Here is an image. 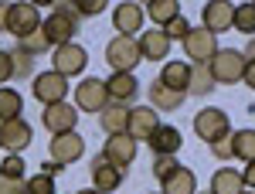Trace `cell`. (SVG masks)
<instances>
[{
	"label": "cell",
	"mask_w": 255,
	"mask_h": 194,
	"mask_svg": "<svg viewBox=\"0 0 255 194\" xmlns=\"http://www.w3.org/2000/svg\"><path fill=\"white\" fill-rule=\"evenodd\" d=\"M44 34H48V41L58 48V44H72L75 41V34H79V14L75 10H65V7H55L48 17H44Z\"/></svg>",
	"instance_id": "3"
},
{
	"label": "cell",
	"mask_w": 255,
	"mask_h": 194,
	"mask_svg": "<svg viewBox=\"0 0 255 194\" xmlns=\"http://www.w3.org/2000/svg\"><path fill=\"white\" fill-rule=\"evenodd\" d=\"M31 3H34L38 10H41V7H51V10H55V3H58V0H31Z\"/></svg>",
	"instance_id": "46"
},
{
	"label": "cell",
	"mask_w": 255,
	"mask_h": 194,
	"mask_svg": "<svg viewBox=\"0 0 255 194\" xmlns=\"http://www.w3.org/2000/svg\"><path fill=\"white\" fill-rule=\"evenodd\" d=\"M232 17H235V3L232 0H208L201 7V24L211 31V34H221L232 27Z\"/></svg>",
	"instance_id": "13"
},
{
	"label": "cell",
	"mask_w": 255,
	"mask_h": 194,
	"mask_svg": "<svg viewBox=\"0 0 255 194\" xmlns=\"http://www.w3.org/2000/svg\"><path fill=\"white\" fill-rule=\"evenodd\" d=\"M75 194H102V191H96V188H85V191H75Z\"/></svg>",
	"instance_id": "47"
},
{
	"label": "cell",
	"mask_w": 255,
	"mask_h": 194,
	"mask_svg": "<svg viewBox=\"0 0 255 194\" xmlns=\"http://www.w3.org/2000/svg\"><path fill=\"white\" fill-rule=\"evenodd\" d=\"M146 147L153 150V157H177V150L184 147V136H180L177 126H163L160 123L157 130H153V136L146 140Z\"/></svg>",
	"instance_id": "19"
},
{
	"label": "cell",
	"mask_w": 255,
	"mask_h": 194,
	"mask_svg": "<svg viewBox=\"0 0 255 194\" xmlns=\"http://www.w3.org/2000/svg\"><path fill=\"white\" fill-rule=\"evenodd\" d=\"M242 194H255V191H249V188H245V191H242Z\"/></svg>",
	"instance_id": "48"
},
{
	"label": "cell",
	"mask_w": 255,
	"mask_h": 194,
	"mask_svg": "<svg viewBox=\"0 0 255 194\" xmlns=\"http://www.w3.org/2000/svg\"><path fill=\"white\" fill-rule=\"evenodd\" d=\"M41 24V14L38 7L31 3V0H24V3H10V10H7V34H14L17 41H24L31 31H38Z\"/></svg>",
	"instance_id": "8"
},
{
	"label": "cell",
	"mask_w": 255,
	"mask_h": 194,
	"mask_svg": "<svg viewBox=\"0 0 255 194\" xmlns=\"http://www.w3.org/2000/svg\"><path fill=\"white\" fill-rule=\"evenodd\" d=\"M242 55H245L249 61H255V38H249V44L242 48Z\"/></svg>",
	"instance_id": "45"
},
{
	"label": "cell",
	"mask_w": 255,
	"mask_h": 194,
	"mask_svg": "<svg viewBox=\"0 0 255 194\" xmlns=\"http://www.w3.org/2000/svg\"><path fill=\"white\" fill-rule=\"evenodd\" d=\"M31 136H34V130H31V123H27L24 116L0 123V143H3L7 154H20V150H27V147H31Z\"/></svg>",
	"instance_id": "11"
},
{
	"label": "cell",
	"mask_w": 255,
	"mask_h": 194,
	"mask_svg": "<svg viewBox=\"0 0 255 194\" xmlns=\"http://www.w3.org/2000/svg\"><path fill=\"white\" fill-rule=\"evenodd\" d=\"M160 126V113L153 106H129V123H126V133L133 140H150L153 130Z\"/></svg>",
	"instance_id": "15"
},
{
	"label": "cell",
	"mask_w": 255,
	"mask_h": 194,
	"mask_svg": "<svg viewBox=\"0 0 255 194\" xmlns=\"http://www.w3.org/2000/svg\"><path fill=\"white\" fill-rule=\"evenodd\" d=\"M85 65H89V51L82 48V44H58V48H51V68L61 72L65 78L72 75H82L85 72Z\"/></svg>",
	"instance_id": "9"
},
{
	"label": "cell",
	"mask_w": 255,
	"mask_h": 194,
	"mask_svg": "<svg viewBox=\"0 0 255 194\" xmlns=\"http://www.w3.org/2000/svg\"><path fill=\"white\" fill-rule=\"evenodd\" d=\"M160 82L163 85H170L174 92H184L187 96V89H191V65L187 61H163V68H160Z\"/></svg>",
	"instance_id": "22"
},
{
	"label": "cell",
	"mask_w": 255,
	"mask_h": 194,
	"mask_svg": "<svg viewBox=\"0 0 255 194\" xmlns=\"http://www.w3.org/2000/svg\"><path fill=\"white\" fill-rule=\"evenodd\" d=\"M106 7H109V0H72V10L79 17H99Z\"/></svg>",
	"instance_id": "34"
},
{
	"label": "cell",
	"mask_w": 255,
	"mask_h": 194,
	"mask_svg": "<svg viewBox=\"0 0 255 194\" xmlns=\"http://www.w3.org/2000/svg\"><path fill=\"white\" fill-rule=\"evenodd\" d=\"M143 3H146V17L153 20V27H167L174 17H180L177 0H143Z\"/></svg>",
	"instance_id": "25"
},
{
	"label": "cell",
	"mask_w": 255,
	"mask_h": 194,
	"mask_svg": "<svg viewBox=\"0 0 255 194\" xmlns=\"http://www.w3.org/2000/svg\"><path fill=\"white\" fill-rule=\"evenodd\" d=\"M0 194H27V181H10V177H0Z\"/></svg>",
	"instance_id": "39"
},
{
	"label": "cell",
	"mask_w": 255,
	"mask_h": 194,
	"mask_svg": "<svg viewBox=\"0 0 255 194\" xmlns=\"http://www.w3.org/2000/svg\"><path fill=\"white\" fill-rule=\"evenodd\" d=\"M106 85H109V96H113V102H133L139 92V82L133 72H113V75L106 78Z\"/></svg>",
	"instance_id": "21"
},
{
	"label": "cell",
	"mask_w": 255,
	"mask_h": 194,
	"mask_svg": "<svg viewBox=\"0 0 255 194\" xmlns=\"http://www.w3.org/2000/svg\"><path fill=\"white\" fill-rule=\"evenodd\" d=\"M24 113V99H20L17 89H7V85H0V123H7V119H17Z\"/></svg>",
	"instance_id": "28"
},
{
	"label": "cell",
	"mask_w": 255,
	"mask_h": 194,
	"mask_svg": "<svg viewBox=\"0 0 255 194\" xmlns=\"http://www.w3.org/2000/svg\"><path fill=\"white\" fill-rule=\"evenodd\" d=\"M245 65H249V58L242 51H235V48H218V55L211 58L208 68H211L218 85H235V82L245 78Z\"/></svg>",
	"instance_id": "1"
},
{
	"label": "cell",
	"mask_w": 255,
	"mask_h": 194,
	"mask_svg": "<svg viewBox=\"0 0 255 194\" xmlns=\"http://www.w3.org/2000/svg\"><path fill=\"white\" fill-rule=\"evenodd\" d=\"M139 3H143V0H139Z\"/></svg>",
	"instance_id": "51"
},
{
	"label": "cell",
	"mask_w": 255,
	"mask_h": 194,
	"mask_svg": "<svg viewBox=\"0 0 255 194\" xmlns=\"http://www.w3.org/2000/svg\"><path fill=\"white\" fill-rule=\"evenodd\" d=\"M208 147H211V154H215L218 160H232V157H235V147H232V133L221 136V140H215V143H208Z\"/></svg>",
	"instance_id": "38"
},
{
	"label": "cell",
	"mask_w": 255,
	"mask_h": 194,
	"mask_svg": "<svg viewBox=\"0 0 255 194\" xmlns=\"http://www.w3.org/2000/svg\"><path fill=\"white\" fill-rule=\"evenodd\" d=\"M75 123H79V106H68V102L44 106V113H41V126H44L51 136L72 133V130H75Z\"/></svg>",
	"instance_id": "10"
},
{
	"label": "cell",
	"mask_w": 255,
	"mask_h": 194,
	"mask_svg": "<svg viewBox=\"0 0 255 194\" xmlns=\"http://www.w3.org/2000/svg\"><path fill=\"white\" fill-rule=\"evenodd\" d=\"M102 157L109 160V164H116V167H129L133 160H136V140L129 133H116L106 140V147H102Z\"/></svg>",
	"instance_id": "17"
},
{
	"label": "cell",
	"mask_w": 255,
	"mask_h": 194,
	"mask_svg": "<svg viewBox=\"0 0 255 194\" xmlns=\"http://www.w3.org/2000/svg\"><path fill=\"white\" fill-rule=\"evenodd\" d=\"M232 147H235L238 160H255V130H235L232 133Z\"/></svg>",
	"instance_id": "30"
},
{
	"label": "cell",
	"mask_w": 255,
	"mask_h": 194,
	"mask_svg": "<svg viewBox=\"0 0 255 194\" xmlns=\"http://www.w3.org/2000/svg\"><path fill=\"white\" fill-rule=\"evenodd\" d=\"M82 154H85V140L75 130L72 133H61V136H51V160H58L61 167L82 160Z\"/></svg>",
	"instance_id": "18"
},
{
	"label": "cell",
	"mask_w": 255,
	"mask_h": 194,
	"mask_svg": "<svg viewBox=\"0 0 255 194\" xmlns=\"http://www.w3.org/2000/svg\"><path fill=\"white\" fill-rule=\"evenodd\" d=\"M194 133H197V140H204V143H215V140H221V136H228V133H232L228 113L218 109V106L201 109V113L194 116Z\"/></svg>",
	"instance_id": "7"
},
{
	"label": "cell",
	"mask_w": 255,
	"mask_h": 194,
	"mask_svg": "<svg viewBox=\"0 0 255 194\" xmlns=\"http://www.w3.org/2000/svg\"><path fill=\"white\" fill-rule=\"evenodd\" d=\"M232 27L242 31V34H249L255 38V3H235V17H232Z\"/></svg>",
	"instance_id": "29"
},
{
	"label": "cell",
	"mask_w": 255,
	"mask_h": 194,
	"mask_svg": "<svg viewBox=\"0 0 255 194\" xmlns=\"http://www.w3.org/2000/svg\"><path fill=\"white\" fill-rule=\"evenodd\" d=\"M113 27L126 38H136L143 31V3L139 0H126V3H116L113 10Z\"/></svg>",
	"instance_id": "14"
},
{
	"label": "cell",
	"mask_w": 255,
	"mask_h": 194,
	"mask_svg": "<svg viewBox=\"0 0 255 194\" xmlns=\"http://www.w3.org/2000/svg\"><path fill=\"white\" fill-rule=\"evenodd\" d=\"M10 58H14V78H31L34 75V58H38V55H31L24 44H17V48L10 51Z\"/></svg>",
	"instance_id": "31"
},
{
	"label": "cell",
	"mask_w": 255,
	"mask_h": 194,
	"mask_svg": "<svg viewBox=\"0 0 255 194\" xmlns=\"http://www.w3.org/2000/svg\"><path fill=\"white\" fill-rule=\"evenodd\" d=\"M0 177H10V181H24V160L20 154H7L0 164Z\"/></svg>",
	"instance_id": "35"
},
{
	"label": "cell",
	"mask_w": 255,
	"mask_h": 194,
	"mask_svg": "<svg viewBox=\"0 0 255 194\" xmlns=\"http://www.w3.org/2000/svg\"><path fill=\"white\" fill-rule=\"evenodd\" d=\"M218 89L215 75H211V68L208 65H191V89H187V96H211Z\"/></svg>",
	"instance_id": "26"
},
{
	"label": "cell",
	"mask_w": 255,
	"mask_h": 194,
	"mask_svg": "<svg viewBox=\"0 0 255 194\" xmlns=\"http://www.w3.org/2000/svg\"><path fill=\"white\" fill-rule=\"evenodd\" d=\"M242 181H245V188H249V191H255V160H249V164H245Z\"/></svg>",
	"instance_id": "41"
},
{
	"label": "cell",
	"mask_w": 255,
	"mask_h": 194,
	"mask_svg": "<svg viewBox=\"0 0 255 194\" xmlns=\"http://www.w3.org/2000/svg\"><path fill=\"white\" fill-rule=\"evenodd\" d=\"M113 102L109 96V85H106V78H82L79 85H75V106H79V113H102L106 106Z\"/></svg>",
	"instance_id": "4"
},
{
	"label": "cell",
	"mask_w": 255,
	"mask_h": 194,
	"mask_svg": "<svg viewBox=\"0 0 255 194\" xmlns=\"http://www.w3.org/2000/svg\"><path fill=\"white\" fill-rule=\"evenodd\" d=\"M126 123H129V106H126V102H109V106L99 113V126L109 136L126 133Z\"/></svg>",
	"instance_id": "23"
},
{
	"label": "cell",
	"mask_w": 255,
	"mask_h": 194,
	"mask_svg": "<svg viewBox=\"0 0 255 194\" xmlns=\"http://www.w3.org/2000/svg\"><path fill=\"white\" fill-rule=\"evenodd\" d=\"M31 92L38 99L41 106H55V102H65L68 96V78L61 75V72H38V75L31 78Z\"/></svg>",
	"instance_id": "6"
},
{
	"label": "cell",
	"mask_w": 255,
	"mask_h": 194,
	"mask_svg": "<svg viewBox=\"0 0 255 194\" xmlns=\"http://www.w3.org/2000/svg\"><path fill=\"white\" fill-rule=\"evenodd\" d=\"M7 10H10V3L0 0V31H3V34H7Z\"/></svg>",
	"instance_id": "44"
},
{
	"label": "cell",
	"mask_w": 255,
	"mask_h": 194,
	"mask_svg": "<svg viewBox=\"0 0 255 194\" xmlns=\"http://www.w3.org/2000/svg\"><path fill=\"white\" fill-rule=\"evenodd\" d=\"M163 31L170 34V41H184V38H187V31H191V20L180 14V17H174L170 24H167V27H163Z\"/></svg>",
	"instance_id": "37"
},
{
	"label": "cell",
	"mask_w": 255,
	"mask_h": 194,
	"mask_svg": "<svg viewBox=\"0 0 255 194\" xmlns=\"http://www.w3.org/2000/svg\"><path fill=\"white\" fill-rule=\"evenodd\" d=\"M252 3H255V0H252Z\"/></svg>",
	"instance_id": "52"
},
{
	"label": "cell",
	"mask_w": 255,
	"mask_h": 194,
	"mask_svg": "<svg viewBox=\"0 0 255 194\" xmlns=\"http://www.w3.org/2000/svg\"><path fill=\"white\" fill-rule=\"evenodd\" d=\"M180 167H184V164H180L177 157H153V177H157L160 184H163L167 177H174Z\"/></svg>",
	"instance_id": "32"
},
{
	"label": "cell",
	"mask_w": 255,
	"mask_h": 194,
	"mask_svg": "<svg viewBox=\"0 0 255 194\" xmlns=\"http://www.w3.org/2000/svg\"><path fill=\"white\" fill-rule=\"evenodd\" d=\"M0 150H3V143H0Z\"/></svg>",
	"instance_id": "49"
},
{
	"label": "cell",
	"mask_w": 255,
	"mask_h": 194,
	"mask_svg": "<svg viewBox=\"0 0 255 194\" xmlns=\"http://www.w3.org/2000/svg\"><path fill=\"white\" fill-rule=\"evenodd\" d=\"M242 191H245L242 171H235V167H218L215 177H211V194H242Z\"/></svg>",
	"instance_id": "24"
},
{
	"label": "cell",
	"mask_w": 255,
	"mask_h": 194,
	"mask_svg": "<svg viewBox=\"0 0 255 194\" xmlns=\"http://www.w3.org/2000/svg\"><path fill=\"white\" fill-rule=\"evenodd\" d=\"M184 44V55L194 61V65H211V58L218 55V34H211L204 24L201 27H191L187 38L180 41Z\"/></svg>",
	"instance_id": "5"
},
{
	"label": "cell",
	"mask_w": 255,
	"mask_h": 194,
	"mask_svg": "<svg viewBox=\"0 0 255 194\" xmlns=\"http://www.w3.org/2000/svg\"><path fill=\"white\" fill-rule=\"evenodd\" d=\"M136 41H139V51H143L146 61H163L170 55V44H174L163 27H146V31L136 34Z\"/></svg>",
	"instance_id": "16"
},
{
	"label": "cell",
	"mask_w": 255,
	"mask_h": 194,
	"mask_svg": "<svg viewBox=\"0 0 255 194\" xmlns=\"http://www.w3.org/2000/svg\"><path fill=\"white\" fill-rule=\"evenodd\" d=\"M10 78H14V58H10V51H0V85Z\"/></svg>",
	"instance_id": "40"
},
{
	"label": "cell",
	"mask_w": 255,
	"mask_h": 194,
	"mask_svg": "<svg viewBox=\"0 0 255 194\" xmlns=\"http://www.w3.org/2000/svg\"><path fill=\"white\" fill-rule=\"evenodd\" d=\"M157 194H163V191H157Z\"/></svg>",
	"instance_id": "50"
},
{
	"label": "cell",
	"mask_w": 255,
	"mask_h": 194,
	"mask_svg": "<svg viewBox=\"0 0 255 194\" xmlns=\"http://www.w3.org/2000/svg\"><path fill=\"white\" fill-rule=\"evenodd\" d=\"M89 171H92V188H96V191H102V194H113L119 184L126 181V171H123V167H116V164H109L102 154L92 157V167H89Z\"/></svg>",
	"instance_id": "12"
},
{
	"label": "cell",
	"mask_w": 255,
	"mask_h": 194,
	"mask_svg": "<svg viewBox=\"0 0 255 194\" xmlns=\"http://www.w3.org/2000/svg\"><path fill=\"white\" fill-rule=\"evenodd\" d=\"M242 82H245L249 89H255V61H249V65H245V78H242Z\"/></svg>",
	"instance_id": "43"
},
{
	"label": "cell",
	"mask_w": 255,
	"mask_h": 194,
	"mask_svg": "<svg viewBox=\"0 0 255 194\" xmlns=\"http://www.w3.org/2000/svg\"><path fill=\"white\" fill-rule=\"evenodd\" d=\"M27 194H55V177L38 171V174L27 181Z\"/></svg>",
	"instance_id": "36"
},
{
	"label": "cell",
	"mask_w": 255,
	"mask_h": 194,
	"mask_svg": "<svg viewBox=\"0 0 255 194\" xmlns=\"http://www.w3.org/2000/svg\"><path fill=\"white\" fill-rule=\"evenodd\" d=\"M61 171H65V167H61L58 160H44V164H41V174H51V177H55V174H61Z\"/></svg>",
	"instance_id": "42"
},
{
	"label": "cell",
	"mask_w": 255,
	"mask_h": 194,
	"mask_svg": "<svg viewBox=\"0 0 255 194\" xmlns=\"http://www.w3.org/2000/svg\"><path fill=\"white\" fill-rule=\"evenodd\" d=\"M17 44H24V48H27L31 55H44L48 48H55V44L48 41V34H44V27H38V31H31V34H27L24 41H17Z\"/></svg>",
	"instance_id": "33"
},
{
	"label": "cell",
	"mask_w": 255,
	"mask_h": 194,
	"mask_svg": "<svg viewBox=\"0 0 255 194\" xmlns=\"http://www.w3.org/2000/svg\"><path fill=\"white\" fill-rule=\"evenodd\" d=\"M146 96H150V106H153L157 113H174V109L184 106V99H187L184 92H174L170 85H163L160 78L150 82V92H146Z\"/></svg>",
	"instance_id": "20"
},
{
	"label": "cell",
	"mask_w": 255,
	"mask_h": 194,
	"mask_svg": "<svg viewBox=\"0 0 255 194\" xmlns=\"http://www.w3.org/2000/svg\"><path fill=\"white\" fill-rule=\"evenodd\" d=\"M163 194H197V177H194V171L180 167L174 177H167V181H163Z\"/></svg>",
	"instance_id": "27"
},
{
	"label": "cell",
	"mask_w": 255,
	"mask_h": 194,
	"mask_svg": "<svg viewBox=\"0 0 255 194\" xmlns=\"http://www.w3.org/2000/svg\"><path fill=\"white\" fill-rule=\"evenodd\" d=\"M106 61L113 72H133L139 61H143V51H139L136 38H126V34H116V38L106 44Z\"/></svg>",
	"instance_id": "2"
}]
</instances>
